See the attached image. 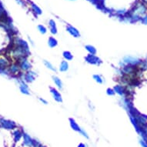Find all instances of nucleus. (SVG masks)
<instances>
[{"mask_svg": "<svg viewBox=\"0 0 147 147\" xmlns=\"http://www.w3.org/2000/svg\"><path fill=\"white\" fill-rule=\"evenodd\" d=\"M63 57L64 59V60L66 61H72L73 59V55L72 54L71 52H69V51H64L63 52Z\"/></svg>", "mask_w": 147, "mask_h": 147, "instance_id": "nucleus-19", "label": "nucleus"}, {"mask_svg": "<svg viewBox=\"0 0 147 147\" xmlns=\"http://www.w3.org/2000/svg\"><path fill=\"white\" fill-rule=\"evenodd\" d=\"M38 31H39V32H40L42 35L45 34L46 32H47V30H46V29H45L43 26H38Z\"/></svg>", "mask_w": 147, "mask_h": 147, "instance_id": "nucleus-23", "label": "nucleus"}, {"mask_svg": "<svg viewBox=\"0 0 147 147\" xmlns=\"http://www.w3.org/2000/svg\"><path fill=\"white\" fill-rule=\"evenodd\" d=\"M69 62L66 61V60H63L59 64V71L61 73H66L69 70Z\"/></svg>", "mask_w": 147, "mask_h": 147, "instance_id": "nucleus-11", "label": "nucleus"}, {"mask_svg": "<svg viewBox=\"0 0 147 147\" xmlns=\"http://www.w3.org/2000/svg\"><path fill=\"white\" fill-rule=\"evenodd\" d=\"M67 31L68 33L70 34L72 36L75 37V38H79L80 37V33L78 30H77L75 28L73 27V26H68L67 27Z\"/></svg>", "mask_w": 147, "mask_h": 147, "instance_id": "nucleus-13", "label": "nucleus"}, {"mask_svg": "<svg viewBox=\"0 0 147 147\" xmlns=\"http://www.w3.org/2000/svg\"><path fill=\"white\" fill-rule=\"evenodd\" d=\"M142 22L143 23V24H145V25H147V15H146V16H144L142 19Z\"/></svg>", "mask_w": 147, "mask_h": 147, "instance_id": "nucleus-25", "label": "nucleus"}, {"mask_svg": "<svg viewBox=\"0 0 147 147\" xmlns=\"http://www.w3.org/2000/svg\"><path fill=\"white\" fill-rule=\"evenodd\" d=\"M92 79L98 84H103L105 82V79H103V77L99 74L92 75Z\"/></svg>", "mask_w": 147, "mask_h": 147, "instance_id": "nucleus-18", "label": "nucleus"}, {"mask_svg": "<svg viewBox=\"0 0 147 147\" xmlns=\"http://www.w3.org/2000/svg\"><path fill=\"white\" fill-rule=\"evenodd\" d=\"M0 126L7 129H13L16 127L15 122L11 120L5 119H0Z\"/></svg>", "mask_w": 147, "mask_h": 147, "instance_id": "nucleus-8", "label": "nucleus"}, {"mask_svg": "<svg viewBox=\"0 0 147 147\" xmlns=\"http://www.w3.org/2000/svg\"><path fill=\"white\" fill-rule=\"evenodd\" d=\"M48 45H49V47L50 48H56V46L58 45V41L56 38H55L54 37L51 36L49 38V39H48Z\"/></svg>", "mask_w": 147, "mask_h": 147, "instance_id": "nucleus-17", "label": "nucleus"}, {"mask_svg": "<svg viewBox=\"0 0 147 147\" xmlns=\"http://www.w3.org/2000/svg\"><path fill=\"white\" fill-rule=\"evenodd\" d=\"M113 89L115 92V94L119 95L121 98L123 97H130L131 96H129V94L128 93V91L126 89V88L123 86L122 84H117L113 87Z\"/></svg>", "mask_w": 147, "mask_h": 147, "instance_id": "nucleus-2", "label": "nucleus"}, {"mask_svg": "<svg viewBox=\"0 0 147 147\" xmlns=\"http://www.w3.org/2000/svg\"><path fill=\"white\" fill-rule=\"evenodd\" d=\"M69 125H70L71 128H72L73 130L76 131V132L79 133L82 129H81V127L79 126L78 123H77V122H75V120L74 119H73V118H70V119H69Z\"/></svg>", "mask_w": 147, "mask_h": 147, "instance_id": "nucleus-12", "label": "nucleus"}, {"mask_svg": "<svg viewBox=\"0 0 147 147\" xmlns=\"http://www.w3.org/2000/svg\"><path fill=\"white\" fill-rule=\"evenodd\" d=\"M19 89L21 92L24 95H30V91L27 83L22 79H19Z\"/></svg>", "mask_w": 147, "mask_h": 147, "instance_id": "nucleus-9", "label": "nucleus"}, {"mask_svg": "<svg viewBox=\"0 0 147 147\" xmlns=\"http://www.w3.org/2000/svg\"><path fill=\"white\" fill-rule=\"evenodd\" d=\"M106 92L107 96H114L115 95V92L113 88H108L106 89Z\"/></svg>", "mask_w": 147, "mask_h": 147, "instance_id": "nucleus-22", "label": "nucleus"}, {"mask_svg": "<svg viewBox=\"0 0 147 147\" xmlns=\"http://www.w3.org/2000/svg\"><path fill=\"white\" fill-rule=\"evenodd\" d=\"M49 26H50V32L52 35H56L57 34V29H56V25L55 23H54L53 21H51L50 23H49Z\"/></svg>", "mask_w": 147, "mask_h": 147, "instance_id": "nucleus-20", "label": "nucleus"}, {"mask_svg": "<svg viewBox=\"0 0 147 147\" xmlns=\"http://www.w3.org/2000/svg\"><path fill=\"white\" fill-rule=\"evenodd\" d=\"M52 79L53 83L55 84V86L59 90H62L63 89V82L61 80L59 77H58L57 75H52Z\"/></svg>", "mask_w": 147, "mask_h": 147, "instance_id": "nucleus-10", "label": "nucleus"}, {"mask_svg": "<svg viewBox=\"0 0 147 147\" xmlns=\"http://www.w3.org/2000/svg\"><path fill=\"white\" fill-rule=\"evenodd\" d=\"M50 93L53 98V99L55 100L57 103H63V96H62V94L60 93V92L59 89L54 88V87H50Z\"/></svg>", "mask_w": 147, "mask_h": 147, "instance_id": "nucleus-7", "label": "nucleus"}, {"mask_svg": "<svg viewBox=\"0 0 147 147\" xmlns=\"http://www.w3.org/2000/svg\"><path fill=\"white\" fill-rule=\"evenodd\" d=\"M43 64H44V66L46 67V69H48L49 70H50V71H52V72H53V73H56L57 72V69H56V68L49 61H48V60H43Z\"/></svg>", "mask_w": 147, "mask_h": 147, "instance_id": "nucleus-16", "label": "nucleus"}, {"mask_svg": "<svg viewBox=\"0 0 147 147\" xmlns=\"http://www.w3.org/2000/svg\"><path fill=\"white\" fill-rule=\"evenodd\" d=\"M38 99H39V101L42 103V104H44V105H48V101L46 99H45L44 98H38Z\"/></svg>", "mask_w": 147, "mask_h": 147, "instance_id": "nucleus-24", "label": "nucleus"}, {"mask_svg": "<svg viewBox=\"0 0 147 147\" xmlns=\"http://www.w3.org/2000/svg\"><path fill=\"white\" fill-rule=\"evenodd\" d=\"M8 71H9V73L12 74V75H20L22 73L20 67L16 62H14V63L9 65V68H8Z\"/></svg>", "mask_w": 147, "mask_h": 147, "instance_id": "nucleus-6", "label": "nucleus"}, {"mask_svg": "<svg viewBox=\"0 0 147 147\" xmlns=\"http://www.w3.org/2000/svg\"><path fill=\"white\" fill-rule=\"evenodd\" d=\"M89 106L90 107V110H94V106H93V105H92L91 103H89Z\"/></svg>", "mask_w": 147, "mask_h": 147, "instance_id": "nucleus-26", "label": "nucleus"}, {"mask_svg": "<svg viewBox=\"0 0 147 147\" xmlns=\"http://www.w3.org/2000/svg\"><path fill=\"white\" fill-rule=\"evenodd\" d=\"M16 63H18L22 73V72L27 73V72L30 71L31 69H32V64L30 63V62L28 60V59L26 57L19 59L18 62H16Z\"/></svg>", "mask_w": 147, "mask_h": 147, "instance_id": "nucleus-3", "label": "nucleus"}, {"mask_svg": "<svg viewBox=\"0 0 147 147\" xmlns=\"http://www.w3.org/2000/svg\"><path fill=\"white\" fill-rule=\"evenodd\" d=\"M13 136H14V139H15V141H18L20 140V138L22 136V133L19 130V129H16L15 131V132L13 133Z\"/></svg>", "mask_w": 147, "mask_h": 147, "instance_id": "nucleus-21", "label": "nucleus"}, {"mask_svg": "<svg viewBox=\"0 0 147 147\" xmlns=\"http://www.w3.org/2000/svg\"><path fill=\"white\" fill-rule=\"evenodd\" d=\"M141 59H140L137 57L131 56H126L122 59V60L120 62V67L125 65H129V66H139L142 63Z\"/></svg>", "mask_w": 147, "mask_h": 147, "instance_id": "nucleus-1", "label": "nucleus"}, {"mask_svg": "<svg viewBox=\"0 0 147 147\" xmlns=\"http://www.w3.org/2000/svg\"><path fill=\"white\" fill-rule=\"evenodd\" d=\"M36 73L35 71H33V70H30L27 73H21L20 76L22 77V79L24 80L26 83H31L33 82L36 80Z\"/></svg>", "mask_w": 147, "mask_h": 147, "instance_id": "nucleus-4", "label": "nucleus"}, {"mask_svg": "<svg viewBox=\"0 0 147 147\" xmlns=\"http://www.w3.org/2000/svg\"><path fill=\"white\" fill-rule=\"evenodd\" d=\"M85 49L87 51L88 54H90V55H96L97 53V50L95 46L90 44L85 45Z\"/></svg>", "mask_w": 147, "mask_h": 147, "instance_id": "nucleus-15", "label": "nucleus"}, {"mask_svg": "<svg viewBox=\"0 0 147 147\" xmlns=\"http://www.w3.org/2000/svg\"><path fill=\"white\" fill-rule=\"evenodd\" d=\"M9 65H10L9 62L6 58L0 57V69H6L7 68H9Z\"/></svg>", "mask_w": 147, "mask_h": 147, "instance_id": "nucleus-14", "label": "nucleus"}, {"mask_svg": "<svg viewBox=\"0 0 147 147\" xmlns=\"http://www.w3.org/2000/svg\"><path fill=\"white\" fill-rule=\"evenodd\" d=\"M85 60L87 63L92 65V66H99L102 63V60L99 56H97L96 55H90V54H88V55L85 57Z\"/></svg>", "mask_w": 147, "mask_h": 147, "instance_id": "nucleus-5", "label": "nucleus"}]
</instances>
